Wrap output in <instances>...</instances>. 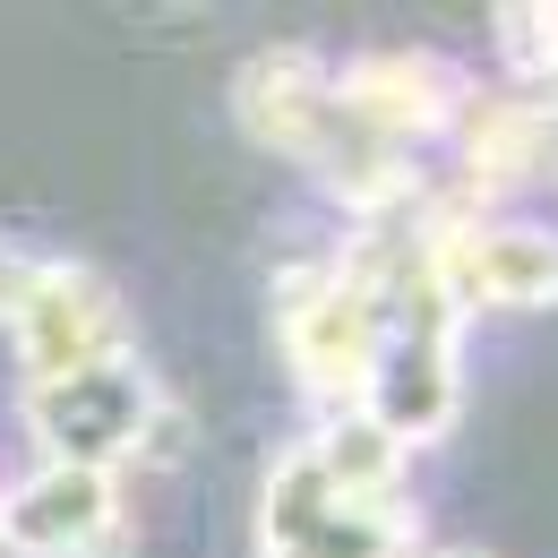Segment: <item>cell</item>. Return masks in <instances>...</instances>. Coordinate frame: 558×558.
Instances as JSON below:
<instances>
[{"mask_svg":"<svg viewBox=\"0 0 558 558\" xmlns=\"http://www.w3.org/2000/svg\"><path fill=\"white\" fill-rule=\"evenodd\" d=\"M232 121L250 138L301 163L352 223H387V215H413L438 181V163H413L396 146H378L344 104H336V77L310 44H258L241 77H232Z\"/></svg>","mask_w":558,"mask_h":558,"instance_id":"cell-1","label":"cell"},{"mask_svg":"<svg viewBox=\"0 0 558 558\" xmlns=\"http://www.w3.org/2000/svg\"><path fill=\"white\" fill-rule=\"evenodd\" d=\"M26 429L44 447V464H77V473H130L155 464L163 438L181 429L163 378L146 369L138 352H112V361H86L61 378H35L26 387Z\"/></svg>","mask_w":558,"mask_h":558,"instance_id":"cell-2","label":"cell"},{"mask_svg":"<svg viewBox=\"0 0 558 558\" xmlns=\"http://www.w3.org/2000/svg\"><path fill=\"white\" fill-rule=\"evenodd\" d=\"M276 352H283V369H292V387L318 404V421L369 404L378 310H369V283L344 258V241L318 250V258H292L276 276Z\"/></svg>","mask_w":558,"mask_h":558,"instance_id":"cell-3","label":"cell"},{"mask_svg":"<svg viewBox=\"0 0 558 558\" xmlns=\"http://www.w3.org/2000/svg\"><path fill=\"white\" fill-rule=\"evenodd\" d=\"M258 558H429L413 498H344L292 438L258 482Z\"/></svg>","mask_w":558,"mask_h":558,"instance_id":"cell-4","label":"cell"},{"mask_svg":"<svg viewBox=\"0 0 558 558\" xmlns=\"http://www.w3.org/2000/svg\"><path fill=\"white\" fill-rule=\"evenodd\" d=\"M327 77H336V104L352 121L378 146L413 155V163H429L438 146L456 138V121L473 104V77L456 61H438V52H421V44H378V52L327 61Z\"/></svg>","mask_w":558,"mask_h":558,"instance_id":"cell-5","label":"cell"},{"mask_svg":"<svg viewBox=\"0 0 558 558\" xmlns=\"http://www.w3.org/2000/svg\"><path fill=\"white\" fill-rule=\"evenodd\" d=\"M0 550H17V558H121L130 550L121 473L35 464L26 482L0 489Z\"/></svg>","mask_w":558,"mask_h":558,"instance_id":"cell-6","label":"cell"},{"mask_svg":"<svg viewBox=\"0 0 558 558\" xmlns=\"http://www.w3.org/2000/svg\"><path fill=\"white\" fill-rule=\"evenodd\" d=\"M9 336L26 352V387H35V378H61V369H86V361L130 352V318H121L112 283L95 276L86 258H52V250H44V267L26 283Z\"/></svg>","mask_w":558,"mask_h":558,"instance_id":"cell-7","label":"cell"},{"mask_svg":"<svg viewBox=\"0 0 558 558\" xmlns=\"http://www.w3.org/2000/svg\"><path fill=\"white\" fill-rule=\"evenodd\" d=\"M35 267H44V250H26V241H0V336H9V318H17V301H26Z\"/></svg>","mask_w":558,"mask_h":558,"instance_id":"cell-8","label":"cell"}]
</instances>
